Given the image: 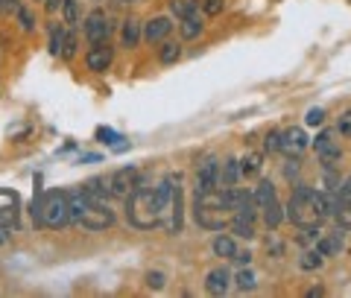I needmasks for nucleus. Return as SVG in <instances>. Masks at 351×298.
<instances>
[{
  "label": "nucleus",
  "instance_id": "obj_6",
  "mask_svg": "<svg viewBox=\"0 0 351 298\" xmlns=\"http://www.w3.org/2000/svg\"><path fill=\"white\" fill-rule=\"evenodd\" d=\"M114 62V47L108 41H100V44H91V50L85 53V68L91 73H106L112 68Z\"/></svg>",
  "mask_w": 351,
  "mask_h": 298
},
{
  "label": "nucleus",
  "instance_id": "obj_4",
  "mask_svg": "<svg viewBox=\"0 0 351 298\" xmlns=\"http://www.w3.org/2000/svg\"><path fill=\"white\" fill-rule=\"evenodd\" d=\"M41 225H47V228H53V231L71 225L68 193H64V190H50V193H44V202H41Z\"/></svg>",
  "mask_w": 351,
  "mask_h": 298
},
{
  "label": "nucleus",
  "instance_id": "obj_12",
  "mask_svg": "<svg viewBox=\"0 0 351 298\" xmlns=\"http://www.w3.org/2000/svg\"><path fill=\"white\" fill-rule=\"evenodd\" d=\"M307 147V135L302 129H287L281 132V152H287L290 158H299V152Z\"/></svg>",
  "mask_w": 351,
  "mask_h": 298
},
{
  "label": "nucleus",
  "instance_id": "obj_11",
  "mask_svg": "<svg viewBox=\"0 0 351 298\" xmlns=\"http://www.w3.org/2000/svg\"><path fill=\"white\" fill-rule=\"evenodd\" d=\"M170 29H173V21L167 15H158V18H149L147 24H144V41L149 44H158L170 36Z\"/></svg>",
  "mask_w": 351,
  "mask_h": 298
},
{
  "label": "nucleus",
  "instance_id": "obj_14",
  "mask_svg": "<svg viewBox=\"0 0 351 298\" xmlns=\"http://www.w3.org/2000/svg\"><path fill=\"white\" fill-rule=\"evenodd\" d=\"M343 246H346V243H343V234H339V231H337V234H322L319 240L313 243V249L319 251L322 258H334V255H339V251H343Z\"/></svg>",
  "mask_w": 351,
  "mask_h": 298
},
{
  "label": "nucleus",
  "instance_id": "obj_9",
  "mask_svg": "<svg viewBox=\"0 0 351 298\" xmlns=\"http://www.w3.org/2000/svg\"><path fill=\"white\" fill-rule=\"evenodd\" d=\"M138 170L135 167H123V170H117L108 175V196H120V199H126L132 190H135V184H138Z\"/></svg>",
  "mask_w": 351,
  "mask_h": 298
},
{
  "label": "nucleus",
  "instance_id": "obj_8",
  "mask_svg": "<svg viewBox=\"0 0 351 298\" xmlns=\"http://www.w3.org/2000/svg\"><path fill=\"white\" fill-rule=\"evenodd\" d=\"M219 187V161L214 156L202 158V164L196 167V193H208Z\"/></svg>",
  "mask_w": 351,
  "mask_h": 298
},
{
  "label": "nucleus",
  "instance_id": "obj_3",
  "mask_svg": "<svg viewBox=\"0 0 351 298\" xmlns=\"http://www.w3.org/2000/svg\"><path fill=\"white\" fill-rule=\"evenodd\" d=\"M126 219L141 231H149L164 223L161 208L156 205V196H152V187L144 184V179H138L135 190L126 196Z\"/></svg>",
  "mask_w": 351,
  "mask_h": 298
},
{
  "label": "nucleus",
  "instance_id": "obj_29",
  "mask_svg": "<svg viewBox=\"0 0 351 298\" xmlns=\"http://www.w3.org/2000/svg\"><path fill=\"white\" fill-rule=\"evenodd\" d=\"M64 32H68V29H62V27H50V53H53V56H62Z\"/></svg>",
  "mask_w": 351,
  "mask_h": 298
},
{
  "label": "nucleus",
  "instance_id": "obj_16",
  "mask_svg": "<svg viewBox=\"0 0 351 298\" xmlns=\"http://www.w3.org/2000/svg\"><path fill=\"white\" fill-rule=\"evenodd\" d=\"M234 219H246V223H255L258 219V205H255V196L252 193L243 190V196H240V202L234 208Z\"/></svg>",
  "mask_w": 351,
  "mask_h": 298
},
{
  "label": "nucleus",
  "instance_id": "obj_26",
  "mask_svg": "<svg viewBox=\"0 0 351 298\" xmlns=\"http://www.w3.org/2000/svg\"><path fill=\"white\" fill-rule=\"evenodd\" d=\"M322 237V231H319V225H302V231L299 234H295V243H299V246H313L316 240Z\"/></svg>",
  "mask_w": 351,
  "mask_h": 298
},
{
  "label": "nucleus",
  "instance_id": "obj_5",
  "mask_svg": "<svg viewBox=\"0 0 351 298\" xmlns=\"http://www.w3.org/2000/svg\"><path fill=\"white\" fill-rule=\"evenodd\" d=\"M82 32H85L88 44H100V41H108V38H112L114 24H112V18H108L103 9H94V12L82 21Z\"/></svg>",
  "mask_w": 351,
  "mask_h": 298
},
{
  "label": "nucleus",
  "instance_id": "obj_1",
  "mask_svg": "<svg viewBox=\"0 0 351 298\" xmlns=\"http://www.w3.org/2000/svg\"><path fill=\"white\" fill-rule=\"evenodd\" d=\"M337 211V196L334 190H313L307 184H295V190L287 202L284 219H290L293 225H322L328 216Z\"/></svg>",
  "mask_w": 351,
  "mask_h": 298
},
{
  "label": "nucleus",
  "instance_id": "obj_2",
  "mask_svg": "<svg viewBox=\"0 0 351 298\" xmlns=\"http://www.w3.org/2000/svg\"><path fill=\"white\" fill-rule=\"evenodd\" d=\"M68 211H71V223L88 231H106L114 225V211L108 208V202L91 196L85 187L68 193Z\"/></svg>",
  "mask_w": 351,
  "mask_h": 298
},
{
  "label": "nucleus",
  "instance_id": "obj_45",
  "mask_svg": "<svg viewBox=\"0 0 351 298\" xmlns=\"http://www.w3.org/2000/svg\"><path fill=\"white\" fill-rule=\"evenodd\" d=\"M0 88H3V82H0Z\"/></svg>",
  "mask_w": 351,
  "mask_h": 298
},
{
  "label": "nucleus",
  "instance_id": "obj_32",
  "mask_svg": "<svg viewBox=\"0 0 351 298\" xmlns=\"http://www.w3.org/2000/svg\"><path fill=\"white\" fill-rule=\"evenodd\" d=\"M15 15H18V24H21V29H24V32H32V29H36V21H32V15H29V9H27V6H18V9H15Z\"/></svg>",
  "mask_w": 351,
  "mask_h": 298
},
{
  "label": "nucleus",
  "instance_id": "obj_44",
  "mask_svg": "<svg viewBox=\"0 0 351 298\" xmlns=\"http://www.w3.org/2000/svg\"><path fill=\"white\" fill-rule=\"evenodd\" d=\"M123 3H132V0H123Z\"/></svg>",
  "mask_w": 351,
  "mask_h": 298
},
{
  "label": "nucleus",
  "instance_id": "obj_30",
  "mask_svg": "<svg viewBox=\"0 0 351 298\" xmlns=\"http://www.w3.org/2000/svg\"><path fill=\"white\" fill-rule=\"evenodd\" d=\"M232 231L237 237H243V240H255V223H246V219H234Z\"/></svg>",
  "mask_w": 351,
  "mask_h": 298
},
{
  "label": "nucleus",
  "instance_id": "obj_22",
  "mask_svg": "<svg viewBox=\"0 0 351 298\" xmlns=\"http://www.w3.org/2000/svg\"><path fill=\"white\" fill-rule=\"evenodd\" d=\"M193 12H199V0H170V15H176L179 21Z\"/></svg>",
  "mask_w": 351,
  "mask_h": 298
},
{
  "label": "nucleus",
  "instance_id": "obj_36",
  "mask_svg": "<svg viewBox=\"0 0 351 298\" xmlns=\"http://www.w3.org/2000/svg\"><path fill=\"white\" fill-rule=\"evenodd\" d=\"M202 9H205V15H219V12H223V9H226V0H205V3H202Z\"/></svg>",
  "mask_w": 351,
  "mask_h": 298
},
{
  "label": "nucleus",
  "instance_id": "obj_7",
  "mask_svg": "<svg viewBox=\"0 0 351 298\" xmlns=\"http://www.w3.org/2000/svg\"><path fill=\"white\" fill-rule=\"evenodd\" d=\"M334 138H337V129H325V132H319V135H316V140H313V147H316V152L322 156L325 167H334V164L343 158V149H339V143H337Z\"/></svg>",
  "mask_w": 351,
  "mask_h": 298
},
{
  "label": "nucleus",
  "instance_id": "obj_34",
  "mask_svg": "<svg viewBox=\"0 0 351 298\" xmlns=\"http://www.w3.org/2000/svg\"><path fill=\"white\" fill-rule=\"evenodd\" d=\"M164 284H167V275L164 272H147V286L149 290H164Z\"/></svg>",
  "mask_w": 351,
  "mask_h": 298
},
{
  "label": "nucleus",
  "instance_id": "obj_43",
  "mask_svg": "<svg viewBox=\"0 0 351 298\" xmlns=\"http://www.w3.org/2000/svg\"><path fill=\"white\" fill-rule=\"evenodd\" d=\"M6 240H9V228L0 225V246H6Z\"/></svg>",
  "mask_w": 351,
  "mask_h": 298
},
{
  "label": "nucleus",
  "instance_id": "obj_31",
  "mask_svg": "<svg viewBox=\"0 0 351 298\" xmlns=\"http://www.w3.org/2000/svg\"><path fill=\"white\" fill-rule=\"evenodd\" d=\"M278 149H281V132L269 129L267 138H263V152H278Z\"/></svg>",
  "mask_w": 351,
  "mask_h": 298
},
{
  "label": "nucleus",
  "instance_id": "obj_20",
  "mask_svg": "<svg viewBox=\"0 0 351 298\" xmlns=\"http://www.w3.org/2000/svg\"><path fill=\"white\" fill-rule=\"evenodd\" d=\"M252 196H255V205H258V211H261V208H267L269 202H276V184H272V182H261Z\"/></svg>",
  "mask_w": 351,
  "mask_h": 298
},
{
  "label": "nucleus",
  "instance_id": "obj_17",
  "mask_svg": "<svg viewBox=\"0 0 351 298\" xmlns=\"http://www.w3.org/2000/svg\"><path fill=\"white\" fill-rule=\"evenodd\" d=\"M261 170H263L261 152H246V156L240 158V175H243V179H255V175H261Z\"/></svg>",
  "mask_w": 351,
  "mask_h": 298
},
{
  "label": "nucleus",
  "instance_id": "obj_13",
  "mask_svg": "<svg viewBox=\"0 0 351 298\" xmlns=\"http://www.w3.org/2000/svg\"><path fill=\"white\" fill-rule=\"evenodd\" d=\"M141 38H144V29H141V21L135 18H126L123 21V27H120V47H126V50H135Z\"/></svg>",
  "mask_w": 351,
  "mask_h": 298
},
{
  "label": "nucleus",
  "instance_id": "obj_37",
  "mask_svg": "<svg viewBox=\"0 0 351 298\" xmlns=\"http://www.w3.org/2000/svg\"><path fill=\"white\" fill-rule=\"evenodd\" d=\"M304 123L307 126H322L325 123V112H322V108H311L307 117H304Z\"/></svg>",
  "mask_w": 351,
  "mask_h": 298
},
{
  "label": "nucleus",
  "instance_id": "obj_42",
  "mask_svg": "<svg viewBox=\"0 0 351 298\" xmlns=\"http://www.w3.org/2000/svg\"><path fill=\"white\" fill-rule=\"evenodd\" d=\"M319 295H325L322 286H313V290H307V298H319Z\"/></svg>",
  "mask_w": 351,
  "mask_h": 298
},
{
  "label": "nucleus",
  "instance_id": "obj_28",
  "mask_svg": "<svg viewBox=\"0 0 351 298\" xmlns=\"http://www.w3.org/2000/svg\"><path fill=\"white\" fill-rule=\"evenodd\" d=\"M334 216H337L339 228H348V231H351V196L346 199V202H337V211H334Z\"/></svg>",
  "mask_w": 351,
  "mask_h": 298
},
{
  "label": "nucleus",
  "instance_id": "obj_33",
  "mask_svg": "<svg viewBox=\"0 0 351 298\" xmlns=\"http://www.w3.org/2000/svg\"><path fill=\"white\" fill-rule=\"evenodd\" d=\"M76 47H80V41H76V36H73V32H64L62 59H73V56H76Z\"/></svg>",
  "mask_w": 351,
  "mask_h": 298
},
{
  "label": "nucleus",
  "instance_id": "obj_18",
  "mask_svg": "<svg viewBox=\"0 0 351 298\" xmlns=\"http://www.w3.org/2000/svg\"><path fill=\"white\" fill-rule=\"evenodd\" d=\"M211 249H214V255H217V258L232 260V258H234V251H237V243H234L232 234H217L214 243H211Z\"/></svg>",
  "mask_w": 351,
  "mask_h": 298
},
{
  "label": "nucleus",
  "instance_id": "obj_35",
  "mask_svg": "<svg viewBox=\"0 0 351 298\" xmlns=\"http://www.w3.org/2000/svg\"><path fill=\"white\" fill-rule=\"evenodd\" d=\"M337 135L351 138V112H343V114H339V120H337Z\"/></svg>",
  "mask_w": 351,
  "mask_h": 298
},
{
  "label": "nucleus",
  "instance_id": "obj_38",
  "mask_svg": "<svg viewBox=\"0 0 351 298\" xmlns=\"http://www.w3.org/2000/svg\"><path fill=\"white\" fill-rule=\"evenodd\" d=\"M234 263H240V266H249V263H252V255H249V251H234V258H232Z\"/></svg>",
  "mask_w": 351,
  "mask_h": 298
},
{
  "label": "nucleus",
  "instance_id": "obj_23",
  "mask_svg": "<svg viewBox=\"0 0 351 298\" xmlns=\"http://www.w3.org/2000/svg\"><path fill=\"white\" fill-rule=\"evenodd\" d=\"M261 211H263V223H267V228H278L284 223V208L278 205V199L269 202L267 208H261Z\"/></svg>",
  "mask_w": 351,
  "mask_h": 298
},
{
  "label": "nucleus",
  "instance_id": "obj_27",
  "mask_svg": "<svg viewBox=\"0 0 351 298\" xmlns=\"http://www.w3.org/2000/svg\"><path fill=\"white\" fill-rule=\"evenodd\" d=\"M62 15H64V24L68 27L80 24V0H62Z\"/></svg>",
  "mask_w": 351,
  "mask_h": 298
},
{
  "label": "nucleus",
  "instance_id": "obj_40",
  "mask_svg": "<svg viewBox=\"0 0 351 298\" xmlns=\"http://www.w3.org/2000/svg\"><path fill=\"white\" fill-rule=\"evenodd\" d=\"M97 138H100L103 143H114V132H108V129H100V132H97Z\"/></svg>",
  "mask_w": 351,
  "mask_h": 298
},
{
  "label": "nucleus",
  "instance_id": "obj_25",
  "mask_svg": "<svg viewBox=\"0 0 351 298\" xmlns=\"http://www.w3.org/2000/svg\"><path fill=\"white\" fill-rule=\"evenodd\" d=\"M325 263V258L319 255V251H316L313 246L311 249H304V255L299 258V269H304V272H313V269H319Z\"/></svg>",
  "mask_w": 351,
  "mask_h": 298
},
{
  "label": "nucleus",
  "instance_id": "obj_24",
  "mask_svg": "<svg viewBox=\"0 0 351 298\" xmlns=\"http://www.w3.org/2000/svg\"><path fill=\"white\" fill-rule=\"evenodd\" d=\"M232 281H234V290H240V293H252L258 286V278H255V272L252 269H240Z\"/></svg>",
  "mask_w": 351,
  "mask_h": 298
},
{
  "label": "nucleus",
  "instance_id": "obj_21",
  "mask_svg": "<svg viewBox=\"0 0 351 298\" xmlns=\"http://www.w3.org/2000/svg\"><path fill=\"white\" fill-rule=\"evenodd\" d=\"M182 59V44L179 41H164L158 50V62L161 64H176Z\"/></svg>",
  "mask_w": 351,
  "mask_h": 298
},
{
  "label": "nucleus",
  "instance_id": "obj_39",
  "mask_svg": "<svg viewBox=\"0 0 351 298\" xmlns=\"http://www.w3.org/2000/svg\"><path fill=\"white\" fill-rule=\"evenodd\" d=\"M21 6V0H0V9H6V12H15Z\"/></svg>",
  "mask_w": 351,
  "mask_h": 298
},
{
  "label": "nucleus",
  "instance_id": "obj_19",
  "mask_svg": "<svg viewBox=\"0 0 351 298\" xmlns=\"http://www.w3.org/2000/svg\"><path fill=\"white\" fill-rule=\"evenodd\" d=\"M240 182V161L226 158V164L219 167V184L223 187H234Z\"/></svg>",
  "mask_w": 351,
  "mask_h": 298
},
{
  "label": "nucleus",
  "instance_id": "obj_41",
  "mask_svg": "<svg viewBox=\"0 0 351 298\" xmlns=\"http://www.w3.org/2000/svg\"><path fill=\"white\" fill-rule=\"evenodd\" d=\"M59 6H62V0H44V9L53 15V12H59Z\"/></svg>",
  "mask_w": 351,
  "mask_h": 298
},
{
  "label": "nucleus",
  "instance_id": "obj_10",
  "mask_svg": "<svg viewBox=\"0 0 351 298\" xmlns=\"http://www.w3.org/2000/svg\"><path fill=\"white\" fill-rule=\"evenodd\" d=\"M228 290H232V272L226 266H217L205 275V293L208 295H226Z\"/></svg>",
  "mask_w": 351,
  "mask_h": 298
},
{
  "label": "nucleus",
  "instance_id": "obj_15",
  "mask_svg": "<svg viewBox=\"0 0 351 298\" xmlns=\"http://www.w3.org/2000/svg\"><path fill=\"white\" fill-rule=\"evenodd\" d=\"M179 32H182V38H184V41L199 38L202 32H205V21H202V15H199V12H193V15H188V18H182Z\"/></svg>",
  "mask_w": 351,
  "mask_h": 298
}]
</instances>
